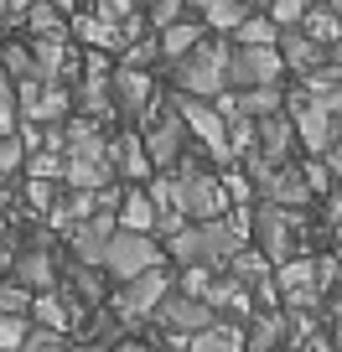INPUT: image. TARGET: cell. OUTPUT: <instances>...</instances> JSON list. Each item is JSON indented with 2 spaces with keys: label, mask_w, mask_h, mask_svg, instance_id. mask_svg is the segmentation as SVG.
<instances>
[{
  "label": "cell",
  "mask_w": 342,
  "mask_h": 352,
  "mask_svg": "<svg viewBox=\"0 0 342 352\" xmlns=\"http://www.w3.org/2000/svg\"><path fill=\"white\" fill-rule=\"evenodd\" d=\"M249 243V208L233 212V218H202V223H182L171 239H166V254L177 264H208V270H223L233 249Z\"/></svg>",
  "instance_id": "6da1fadb"
},
{
  "label": "cell",
  "mask_w": 342,
  "mask_h": 352,
  "mask_svg": "<svg viewBox=\"0 0 342 352\" xmlns=\"http://www.w3.org/2000/svg\"><path fill=\"white\" fill-rule=\"evenodd\" d=\"M171 192H177V208L187 223L202 218H223L228 212V192H223V176L208 171L197 161V151H182V161L171 166Z\"/></svg>",
  "instance_id": "7a4b0ae2"
},
{
  "label": "cell",
  "mask_w": 342,
  "mask_h": 352,
  "mask_svg": "<svg viewBox=\"0 0 342 352\" xmlns=\"http://www.w3.org/2000/svg\"><path fill=\"white\" fill-rule=\"evenodd\" d=\"M306 228H311L306 208H280V202H265V197L249 208V239L270 264L290 259L301 249V239H306Z\"/></svg>",
  "instance_id": "3957f363"
},
{
  "label": "cell",
  "mask_w": 342,
  "mask_h": 352,
  "mask_svg": "<svg viewBox=\"0 0 342 352\" xmlns=\"http://www.w3.org/2000/svg\"><path fill=\"white\" fill-rule=\"evenodd\" d=\"M171 67V83L177 94H192V99H218L223 88H228V42L218 36H202L192 52H182Z\"/></svg>",
  "instance_id": "277c9868"
},
{
  "label": "cell",
  "mask_w": 342,
  "mask_h": 352,
  "mask_svg": "<svg viewBox=\"0 0 342 352\" xmlns=\"http://www.w3.org/2000/svg\"><path fill=\"white\" fill-rule=\"evenodd\" d=\"M145 135H140V145H145V155H151V166L156 171H171V166L182 161V151L192 145V135H187V124H182V114L171 109V99H156L151 109H145Z\"/></svg>",
  "instance_id": "5b68a950"
},
{
  "label": "cell",
  "mask_w": 342,
  "mask_h": 352,
  "mask_svg": "<svg viewBox=\"0 0 342 352\" xmlns=\"http://www.w3.org/2000/svg\"><path fill=\"white\" fill-rule=\"evenodd\" d=\"M171 109L182 114L187 135H192V140H197L218 166L239 161V155H233V145H228V120L218 114V104H213V99H192V94H177V99H171Z\"/></svg>",
  "instance_id": "8992f818"
},
{
  "label": "cell",
  "mask_w": 342,
  "mask_h": 352,
  "mask_svg": "<svg viewBox=\"0 0 342 352\" xmlns=\"http://www.w3.org/2000/svg\"><path fill=\"white\" fill-rule=\"evenodd\" d=\"M161 243H156V233H135V228H114L109 243H104V275L120 285V280H135L140 270H151V264H161Z\"/></svg>",
  "instance_id": "52a82bcc"
},
{
  "label": "cell",
  "mask_w": 342,
  "mask_h": 352,
  "mask_svg": "<svg viewBox=\"0 0 342 352\" xmlns=\"http://www.w3.org/2000/svg\"><path fill=\"white\" fill-rule=\"evenodd\" d=\"M16 114H21V124H63L73 114V88L47 83V78H21L16 83Z\"/></svg>",
  "instance_id": "ba28073f"
},
{
  "label": "cell",
  "mask_w": 342,
  "mask_h": 352,
  "mask_svg": "<svg viewBox=\"0 0 342 352\" xmlns=\"http://www.w3.org/2000/svg\"><path fill=\"white\" fill-rule=\"evenodd\" d=\"M166 290H171V275H166L161 264H151V270H140L135 280H120V290H114V316H120L125 327L151 321Z\"/></svg>",
  "instance_id": "9c48e42d"
},
{
  "label": "cell",
  "mask_w": 342,
  "mask_h": 352,
  "mask_svg": "<svg viewBox=\"0 0 342 352\" xmlns=\"http://www.w3.org/2000/svg\"><path fill=\"white\" fill-rule=\"evenodd\" d=\"M286 114H290V124H296V145H306V155H321L342 135V114H332L327 104H317L311 94L286 99Z\"/></svg>",
  "instance_id": "30bf717a"
},
{
  "label": "cell",
  "mask_w": 342,
  "mask_h": 352,
  "mask_svg": "<svg viewBox=\"0 0 342 352\" xmlns=\"http://www.w3.org/2000/svg\"><path fill=\"white\" fill-rule=\"evenodd\" d=\"M286 78V63H280V47H228V88H265Z\"/></svg>",
  "instance_id": "8fae6325"
},
{
  "label": "cell",
  "mask_w": 342,
  "mask_h": 352,
  "mask_svg": "<svg viewBox=\"0 0 342 352\" xmlns=\"http://www.w3.org/2000/svg\"><path fill=\"white\" fill-rule=\"evenodd\" d=\"M151 321H161V327H166V337H182V342H187L192 331L213 327V321H218V311H213L202 296H187V290H166Z\"/></svg>",
  "instance_id": "7c38bea8"
},
{
  "label": "cell",
  "mask_w": 342,
  "mask_h": 352,
  "mask_svg": "<svg viewBox=\"0 0 342 352\" xmlns=\"http://www.w3.org/2000/svg\"><path fill=\"white\" fill-rule=\"evenodd\" d=\"M109 94L114 114H125V120H145V109L161 99V88L151 83V67H125V63L109 73Z\"/></svg>",
  "instance_id": "4fadbf2b"
},
{
  "label": "cell",
  "mask_w": 342,
  "mask_h": 352,
  "mask_svg": "<svg viewBox=\"0 0 342 352\" xmlns=\"http://www.w3.org/2000/svg\"><path fill=\"white\" fill-rule=\"evenodd\" d=\"M290 151H296V124H290L286 109L254 120V151H244V155H259V161L280 166V161H290Z\"/></svg>",
  "instance_id": "5bb4252c"
},
{
  "label": "cell",
  "mask_w": 342,
  "mask_h": 352,
  "mask_svg": "<svg viewBox=\"0 0 342 352\" xmlns=\"http://www.w3.org/2000/svg\"><path fill=\"white\" fill-rule=\"evenodd\" d=\"M275 47H280V63H286V73H317L321 63H332L327 57V47L321 42H311L301 26H280V36H275Z\"/></svg>",
  "instance_id": "9a60e30c"
},
{
  "label": "cell",
  "mask_w": 342,
  "mask_h": 352,
  "mask_svg": "<svg viewBox=\"0 0 342 352\" xmlns=\"http://www.w3.org/2000/svg\"><path fill=\"white\" fill-rule=\"evenodd\" d=\"M11 280H21V285L36 296V290H52L57 280H63V270H57V259L47 254V243H32V249H21L11 259Z\"/></svg>",
  "instance_id": "2e32d148"
},
{
  "label": "cell",
  "mask_w": 342,
  "mask_h": 352,
  "mask_svg": "<svg viewBox=\"0 0 342 352\" xmlns=\"http://www.w3.org/2000/svg\"><path fill=\"white\" fill-rule=\"evenodd\" d=\"M290 337V316L280 306H265L254 311V321L244 327V352H280Z\"/></svg>",
  "instance_id": "e0dca14e"
},
{
  "label": "cell",
  "mask_w": 342,
  "mask_h": 352,
  "mask_svg": "<svg viewBox=\"0 0 342 352\" xmlns=\"http://www.w3.org/2000/svg\"><path fill=\"white\" fill-rule=\"evenodd\" d=\"M63 182H67V187H78V192H99V187H109V182H114L109 151H104V155H67V161H63Z\"/></svg>",
  "instance_id": "ac0fdd59"
},
{
  "label": "cell",
  "mask_w": 342,
  "mask_h": 352,
  "mask_svg": "<svg viewBox=\"0 0 342 352\" xmlns=\"http://www.w3.org/2000/svg\"><path fill=\"white\" fill-rule=\"evenodd\" d=\"M63 285L73 290L83 306H104V290H109V275H104V264H83V259H67L63 264Z\"/></svg>",
  "instance_id": "d6986e66"
},
{
  "label": "cell",
  "mask_w": 342,
  "mask_h": 352,
  "mask_svg": "<svg viewBox=\"0 0 342 352\" xmlns=\"http://www.w3.org/2000/svg\"><path fill=\"white\" fill-rule=\"evenodd\" d=\"M296 26L311 36V42L332 47V42L342 36V6H337V0H311L306 11H301V21H296Z\"/></svg>",
  "instance_id": "ffe728a7"
},
{
  "label": "cell",
  "mask_w": 342,
  "mask_h": 352,
  "mask_svg": "<svg viewBox=\"0 0 342 352\" xmlns=\"http://www.w3.org/2000/svg\"><path fill=\"white\" fill-rule=\"evenodd\" d=\"M67 36L89 42L94 52H125L120 21H104V16H73V21H67Z\"/></svg>",
  "instance_id": "44dd1931"
},
{
  "label": "cell",
  "mask_w": 342,
  "mask_h": 352,
  "mask_svg": "<svg viewBox=\"0 0 342 352\" xmlns=\"http://www.w3.org/2000/svg\"><path fill=\"white\" fill-rule=\"evenodd\" d=\"M109 161H114V171H125V176H135V182H151V155H145V145H140V135H114L109 140Z\"/></svg>",
  "instance_id": "7402d4cb"
},
{
  "label": "cell",
  "mask_w": 342,
  "mask_h": 352,
  "mask_svg": "<svg viewBox=\"0 0 342 352\" xmlns=\"http://www.w3.org/2000/svg\"><path fill=\"white\" fill-rule=\"evenodd\" d=\"M202 36H208V26H202V21H187V16H182V21H171V26H161V32H156V42H161V63H177L182 52H192V47L202 42Z\"/></svg>",
  "instance_id": "603a6c76"
},
{
  "label": "cell",
  "mask_w": 342,
  "mask_h": 352,
  "mask_svg": "<svg viewBox=\"0 0 342 352\" xmlns=\"http://www.w3.org/2000/svg\"><path fill=\"white\" fill-rule=\"evenodd\" d=\"M187 352H244V327H233V321H213V327L192 331L187 337Z\"/></svg>",
  "instance_id": "cb8c5ba5"
},
{
  "label": "cell",
  "mask_w": 342,
  "mask_h": 352,
  "mask_svg": "<svg viewBox=\"0 0 342 352\" xmlns=\"http://www.w3.org/2000/svg\"><path fill=\"white\" fill-rule=\"evenodd\" d=\"M114 223H120V228H135V233H156V202H151V192H145V187L125 192L120 208H114Z\"/></svg>",
  "instance_id": "d4e9b609"
},
{
  "label": "cell",
  "mask_w": 342,
  "mask_h": 352,
  "mask_svg": "<svg viewBox=\"0 0 342 352\" xmlns=\"http://www.w3.org/2000/svg\"><path fill=\"white\" fill-rule=\"evenodd\" d=\"M187 6H197V11H202V26H213V32H223V36H228L244 16H249V0H187Z\"/></svg>",
  "instance_id": "484cf974"
},
{
  "label": "cell",
  "mask_w": 342,
  "mask_h": 352,
  "mask_svg": "<svg viewBox=\"0 0 342 352\" xmlns=\"http://www.w3.org/2000/svg\"><path fill=\"white\" fill-rule=\"evenodd\" d=\"M275 36H280V26L270 21V11H265V16L249 11L239 26H233V42H244V47H275Z\"/></svg>",
  "instance_id": "4316f807"
},
{
  "label": "cell",
  "mask_w": 342,
  "mask_h": 352,
  "mask_svg": "<svg viewBox=\"0 0 342 352\" xmlns=\"http://www.w3.org/2000/svg\"><path fill=\"white\" fill-rule=\"evenodd\" d=\"M57 16H63V11H57L52 0H32V6H26V16H21V26H26L32 36H52V32H67V21H57Z\"/></svg>",
  "instance_id": "83f0119b"
},
{
  "label": "cell",
  "mask_w": 342,
  "mask_h": 352,
  "mask_svg": "<svg viewBox=\"0 0 342 352\" xmlns=\"http://www.w3.org/2000/svg\"><path fill=\"white\" fill-rule=\"evenodd\" d=\"M73 342H67V331H52V327H36L32 321V331L21 337V347L16 352H67Z\"/></svg>",
  "instance_id": "f1b7e54d"
},
{
  "label": "cell",
  "mask_w": 342,
  "mask_h": 352,
  "mask_svg": "<svg viewBox=\"0 0 342 352\" xmlns=\"http://www.w3.org/2000/svg\"><path fill=\"white\" fill-rule=\"evenodd\" d=\"M120 63H125V67H151V63H161V42H156V32H145V36H135V42H125Z\"/></svg>",
  "instance_id": "f546056e"
},
{
  "label": "cell",
  "mask_w": 342,
  "mask_h": 352,
  "mask_svg": "<svg viewBox=\"0 0 342 352\" xmlns=\"http://www.w3.org/2000/svg\"><path fill=\"white\" fill-rule=\"evenodd\" d=\"M0 311H6V316H32V290H26L21 280H6V285H0Z\"/></svg>",
  "instance_id": "4dcf8cb0"
},
{
  "label": "cell",
  "mask_w": 342,
  "mask_h": 352,
  "mask_svg": "<svg viewBox=\"0 0 342 352\" xmlns=\"http://www.w3.org/2000/svg\"><path fill=\"white\" fill-rule=\"evenodd\" d=\"M0 73H6V78H16V83H21V78H32V47L11 42L6 52H0Z\"/></svg>",
  "instance_id": "1f68e13d"
},
{
  "label": "cell",
  "mask_w": 342,
  "mask_h": 352,
  "mask_svg": "<svg viewBox=\"0 0 342 352\" xmlns=\"http://www.w3.org/2000/svg\"><path fill=\"white\" fill-rule=\"evenodd\" d=\"M21 161H26V145L16 140V135H0V187L21 171Z\"/></svg>",
  "instance_id": "d6a6232c"
},
{
  "label": "cell",
  "mask_w": 342,
  "mask_h": 352,
  "mask_svg": "<svg viewBox=\"0 0 342 352\" xmlns=\"http://www.w3.org/2000/svg\"><path fill=\"white\" fill-rule=\"evenodd\" d=\"M16 124H21V114H16V78L0 73V135H11Z\"/></svg>",
  "instance_id": "836d02e7"
},
{
  "label": "cell",
  "mask_w": 342,
  "mask_h": 352,
  "mask_svg": "<svg viewBox=\"0 0 342 352\" xmlns=\"http://www.w3.org/2000/svg\"><path fill=\"white\" fill-rule=\"evenodd\" d=\"M26 208H32V212H52L57 208V182L32 176V187H26Z\"/></svg>",
  "instance_id": "e575fe53"
},
{
  "label": "cell",
  "mask_w": 342,
  "mask_h": 352,
  "mask_svg": "<svg viewBox=\"0 0 342 352\" xmlns=\"http://www.w3.org/2000/svg\"><path fill=\"white\" fill-rule=\"evenodd\" d=\"M26 331H32V316H6L0 311V352H16Z\"/></svg>",
  "instance_id": "d590c367"
},
{
  "label": "cell",
  "mask_w": 342,
  "mask_h": 352,
  "mask_svg": "<svg viewBox=\"0 0 342 352\" xmlns=\"http://www.w3.org/2000/svg\"><path fill=\"white\" fill-rule=\"evenodd\" d=\"M187 16V0H151V32H161V26H171V21H182Z\"/></svg>",
  "instance_id": "8d00e7d4"
},
{
  "label": "cell",
  "mask_w": 342,
  "mask_h": 352,
  "mask_svg": "<svg viewBox=\"0 0 342 352\" xmlns=\"http://www.w3.org/2000/svg\"><path fill=\"white\" fill-rule=\"evenodd\" d=\"M223 192H228V202L249 208V202H254V182H249V171H228V176H223Z\"/></svg>",
  "instance_id": "74e56055"
},
{
  "label": "cell",
  "mask_w": 342,
  "mask_h": 352,
  "mask_svg": "<svg viewBox=\"0 0 342 352\" xmlns=\"http://www.w3.org/2000/svg\"><path fill=\"white\" fill-rule=\"evenodd\" d=\"M32 176H47V182H57V176H63V151L42 145V151L32 155Z\"/></svg>",
  "instance_id": "f35d334b"
},
{
  "label": "cell",
  "mask_w": 342,
  "mask_h": 352,
  "mask_svg": "<svg viewBox=\"0 0 342 352\" xmlns=\"http://www.w3.org/2000/svg\"><path fill=\"white\" fill-rule=\"evenodd\" d=\"M306 6H311V0H270V21H275V26H296Z\"/></svg>",
  "instance_id": "ab89813d"
},
{
  "label": "cell",
  "mask_w": 342,
  "mask_h": 352,
  "mask_svg": "<svg viewBox=\"0 0 342 352\" xmlns=\"http://www.w3.org/2000/svg\"><path fill=\"white\" fill-rule=\"evenodd\" d=\"M135 11H140V0H94V16H104V21H125Z\"/></svg>",
  "instance_id": "60d3db41"
},
{
  "label": "cell",
  "mask_w": 342,
  "mask_h": 352,
  "mask_svg": "<svg viewBox=\"0 0 342 352\" xmlns=\"http://www.w3.org/2000/svg\"><path fill=\"white\" fill-rule=\"evenodd\" d=\"M321 228H342V187L327 192V208H321Z\"/></svg>",
  "instance_id": "b9f144b4"
},
{
  "label": "cell",
  "mask_w": 342,
  "mask_h": 352,
  "mask_svg": "<svg viewBox=\"0 0 342 352\" xmlns=\"http://www.w3.org/2000/svg\"><path fill=\"white\" fill-rule=\"evenodd\" d=\"M321 161H327V171H332V176L342 182V135H337V140L327 145V151H321Z\"/></svg>",
  "instance_id": "7bdbcfd3"
},
{
  "label": "cell",
  "mask_w": 342,
  "mask_h": 352,
  "mask_svg": "<svg viewBox=\"0 0 342 352\" xmlns=\"http://www.w3.org/2000/svg\"><path fill=\"white\" fill-rule=\"evenodd\" d=\"M301 352H337V347H332V337H317V331H306V342H301Z\"/></svg>",
  "instance_id": "ee69618b"
},
{
  "label": "cell",
  "mask_w": 342,
  "mask_h": 352,
  "mask_svg": "<svg viewBox=\"0 0 342 352\" xmlns=\"http://www.w3.org/2000/svg\"><path fill=\"white\" fill-rule=\"evenodd\" d=\"M26 6H32V0H6V26H16L26 16Z\"/></svg>",
  "instance_id": "f6af8a7d"
},
{
  "label": "cell",
  "mask_w": 342,
  "mask_h": 352,
  "mask_svg": "<svg viewBox=\"0 0 342 352\" xmlns=\"http://www.w3.org/2000/svg\"><path fill=\"white\" fill-rule=\"evenodd\" d=\"M109 352H156V342H114Z\"/></svg>",
  "instance_id": "bcb514c9"
},
{
  "label": "cell",
  "mask_w": 342,
  "mask_h": 352,
  "mask_svg": "<svg viewBox=\"0 0 342 352\" xmlns=\"http://www.w3.org/2000/svg\"><path fill=\"white\" fill-rule=\"evenodd\" d=\"M67 352H109V347H104V342H73Z\"/></svg>",
  "instance_id": "7dc6e473"
},
{
  "label": "cell",
  "mask_w": 342,
  "mask_h": 352,
  "mask_svg": "<svg viewBox=\"0 0 342 352\" xmlns=\"http://www.w3.org/2000/svg\"><path fill=\"white\" fill-rule=\"evenodd\" d=\"M327 57H332V63H337V67H342V36H337V42H332V47H327Z\"/></svg>",
  "instance_id": "c3c4849f"
},
{
  "label": "cell",
  "mask_w": 342,
  "mask_h": 352,
  "mask_svg": "<svg viewBox=\"0 0 342 352\" xmlns=\"http://www.w3.org/2000/svg\"><path fill=\"white\" fill-rule=\"evenodd\" d=\"M332 347L342 352V316H337V327H332Z\"/></svg>",
  "instance_id": "681fc988"
},
{
  "label": "cell",
  "mask_w": 342,
  "mask_h": 352,
  "mask_svg": "<svg viewBox=\"0 0 342 352\" xmlns=\"http://www.w3.org/2000/svg\"><path fill=\"white\" fill-rule=\"evenodd\" d=\"M332 316H342V290H337V296H332Z\"/></svg>",
  "instance_id": "f907efd6"
},
{
  "label": "cell",
  "mask_w": 342,
  "mask_h": 352,
  "mask_svg": "<svg viewBox=\"0 0 342 352\" xmlns=\"http://www.w3.org/2000/svg\"><path fill=\"white\" fill-rule=\"evenodd\" d=\"M52 6H57V11H73V6H78V0H52Z\"/></svg>",
  "instance_id": "816d5d0a"
},
{
  "label": "cell",
  "mask_w": 342,
  "mask_h": 352,
  "mask_svg": "<svg viewBox=\"0 0 342 352\" xmlns=\"http://www.w3.org/2000/svg\"><path fill=\"white\" fill-rule=\"evenodd\" d=\"M0 26H6V0H0Z\"/></svg>",
  "instance_id": "f5cc1de1"
},
{
  "label": "cell",
  "mask_w": 342,
  "mask_h": 352,
  "mask_svg": "<svg viewBox=\"0 0 342 352\" xmlns=\"http://www.w3.org/2000/svg\"><path fill=\"white\" fill-rule=\"evenodd\" d=\"M280 352H301V347H280Z\"/></svg>",
  "instance_id": "db71d44e"
}]
</instances>
